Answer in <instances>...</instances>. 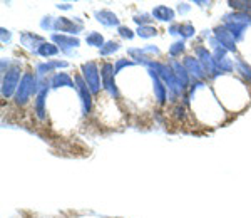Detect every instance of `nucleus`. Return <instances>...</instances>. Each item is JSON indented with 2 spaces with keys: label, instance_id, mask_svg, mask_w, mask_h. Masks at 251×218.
Segmentation results:
<instances>
[{
  "label": "nucleus",
  "instance_id": "nucleus-1",
  "mask_svg": "<svg viewBox=\"0 0 251 218\" xmlns=\"http://www.w3.org/2000/svg\"><path fill=\"white\" fill-rule=\"evenodd\" d=\"M35 78L32 74H27L25 78L22 79V82H20V87H19V92L17 96H15V101H17V104H24L29 101V96L32 92L35 91Z\"/></svg>",
  "mask_w": 251,
  "mask_h": 218
},
{
  "label": "nucleus",
  "instance_id": "nucleus-2",
  "mask_svg": "<svg viewBox=\"0 0 251 218\" xmlns=\"http://www.w3.org/2000/svg\"><path fill=\"white\" fill-rule=\"evenodd\" d=\"M19 81H20V71L17 67H14L12 71L7 72V76L3 78V86H2V94L5 96V98H9L12 92H14Z\"/></svg>",
  "mask_w": 251,
  "mask_h": 218
},
{
  "label": "nucleus",
  "instance_id": "nucleus-3",
  "mask_svg": "<svg viewBox=\"0 0 251 218\" xmlns=\"http://www.w3.org/2000/svg\"><path fill=\"white\" fill-rule=\"evenodd\" d=\"M82 71H84V76H86L87 84L91 86V91L92 92L99 91V72H97V66H96V64L94 62L84 64Z\"/></svg>",
  "mask_w": 251,
  "mask_h": 218
},
{
  "label": "nucleus",
  "instance_id": "nucleus-4",
  "mask_svg": "<svg viewBox=\"0 0 251 218\" xmlns=\"http://www.w3.org/2000/svg\"><path fill=\"white\" fill-rule=\"evenodd\" d=\"M152 14H154V17L159 19V20H173V17H174L173 10L168 9V7H164V5H161V7H157V9H154Z\"/></svg>",
  "mask_w": 251,
  "mask_h": 218
},
{
  "label": "nucleus",
  "instance_id": "nucleus-5",
  "mask_svg": "<svg viewBox=\"0 0 251 218\" xmlns=\"http://www.w3.org/2000/svg\"><path fill=\"white\" fill-rule=\"evenodd\" d=\"M54 84H55V86H60V84H66V86H72V81H71V78H69L67 74L60 72V74H55Z\"/></svg>",
  "mask_w": 251,
  "mask_h": 218
},
{
  "label": "nucleus",
  "instance_id": "nucleus-6",
  "mask_svg": "<svg viewBox=\"0 0 251 218\" xmlns=\"http://www.w3.org/2000/svg\"><path fill=\"white\" fill-rule=\"evenodd\" d=\"M39 54L40 55H52V54H57V49L52 47V44H44V46H40Z\"/></svg>",
  "mask_w": 251,
  "mask_h": 218
},
{
  "label": "nucleus",
  "instance_id": "nucleus-7",
  "mask_svg": "<svg viewBox=\"0 0 251 218\" xmlns=\"http://www.w3.org/2000/svg\"><path fill=\"white\" fill-rule=\"evenodd\" d=\"M87 42L91 44V46H96V47H102V37H100L99 34H91L87 35Z\"/></svg>",
  "mask_w": 251,
  "mask_h": 218
},
{
  "label": "nucleus",
  "instance_id": "nucleus-8",
  "mask_svg": "<svg viewBox=\"0 0 251 218\" xmlns=\"http://www.w3.org/2000/svg\"><path fill=\"white\" fill-rule=\"evenodd\" d=\"M139 35L141 37H151V35H156V29H152V27H141Z\"/></svg>",
  "mask_w": 251,
  "mask_h": 218
},
{
  "label": "nucleus",
  "instance_id": "nucleus-9",
  "mask_svg": "<svg viewBox=\"0 0 251 218\" xmlns=\"http://www.w3.org/2000/svg\"><path fill=\"white\" fill-rule=\"evenodd\" d=\"M107 46H109V47H106V49H102V51H100L104 55H107L109 52H112V51H117V47H119V44H117V42H109Z\"/></svg>",
  "mask_w": 251,
  "mask_h": 218
},
{
  "label": "nucleus",
  "instance_id": "nucleus-10",
  "mask_svg": "<svg viewBox=\"0 0 251 218\" xmlns=\"http://www.w3.org/2000/svg\"><path fill=\"white\" fill-rule=\"evenodd\" d=\"M121 35L123 37H127V39H131L132 37V32H131V29H126V27H121Z\"/></svg>",
  "mask_w": 251,
  "mask_h": 218
}]
</instances>
